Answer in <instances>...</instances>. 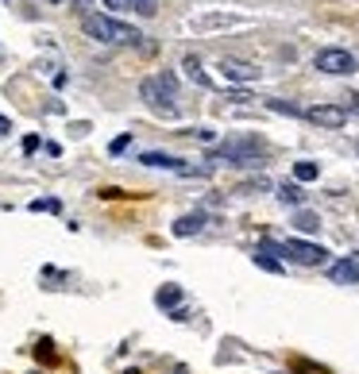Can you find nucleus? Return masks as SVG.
<instances>
[{
    "label": "nucleus",
    "mask_w": 359,
    "mask_h": 374,
    "mask_svg": "<svg viewBox=\"0 0 359 374\" xmlns=\"http://www.w3.org/2000/svg\"><path fill=\"white\" fill-rule=\"evenodd\" d=\"M85 35L97 39V43H120V46H140V51H154V46L143 43V35L128 23H116L104 12H89L85 15Z\"/></svg>",
    "instance_id": "1"
},
{
    "label": "nucleus",
    "mask_w": 359,
    "mask_h": 374,
    "mask_svg": "<svg viewBox=\"0 0 359 374\" xmlns=\"http://www.w3.org/2000/svg\"><path fill=\"white\" fill-rule=\"evenodd\" d=\"M140 96L147 101V108L162 112V116H174L178 112V77L174 74H151L140 81Z\"/></svg>",
    "instance_id": "2"
},
{
    "label": "nucleus",
    "mask_w": 359,
    "mask_h": 374,
    "mask_svg": "<svg viewBox=\"0 0 359 374\" xmlns=\"http://www.w3.org/2000/svg\"><path fill=\"white\" fill-rule=\"evenodd\" d=\"M263 151H267L263 139H255V135H240V139L220 143V147L209 154V162L220 158V162H232V166H255V162L263 158Z\"/></svg>",
    "instance_id": "3"
},
{
    "label": "nucleus",
    "mask_w": 359,
    "mask_h": 374,
    "mask_svg": "<svg viewBox=\"0 0 359 374\" xmlns=\"http://www.w3.org/2000/svg\"><path fill=\"white\" fill-rule=\"evenodd\" d=\"M313 66L321 70V74L348 77V74H355V70H359V62H355V54H352V51H340V46H329V51H321V54L313 58Z\"/></svg>",
    "instance_id": "4"
},
{
    "label": "nucleus",
    "mask_w": 359,
    "mask_h": 374,
    "mask_svg": "<svg viewBox=\"0 0 359 374\" xmlns=\"http://www.w3.org/2000/svg\"><path fill=\"white\" fill-rule=\"evenodd\" d=\"M282 255H290L293 263H301V266H321L324 258H329V251L317 247V243H305V239H286L282 243Z\"/></svg>",
    "instance_id": "5"
},
{
    "label": "nucleus",
    "mask_w": 359,
    "mask_h": 374,
    "mask_svg": "<svg viewBox=\"0 0 359 374\" xmlns=\"http://www.w3.org/2000/svg\"><path fill=\"white\" fill-rule=\"evenodd\" d=\"M305 120H313V124H321V127H344L348 112L340 108V104H313V108L305 112Z\"/></svg>",
    "instance_id": "6"
},
{
    "label": "nucleus",
    "mask_w": 359,
    "mask_h": 374,
    "mask_svg": "<svg viewBox=\"0 0 359 374\" xmlns=\"http://www.w3.org/2000/svg\"><path fill=\"white\" fill-rule=\"evenodd\" d=\"M329 278L336 282V286H355L359 282V255H348V258H340V263H332Z\"/></svg>",
    "instance_id": "7"
},
{
    "label": "nucleus",
    "mask_w": 359,
    "mask_h": 374,
    "mask_svg": "<svg viewBox=\"0 0 359 374\" xmlns=\"http://www.w3.org/2000/svg\"><path fill=\"white\" fill-rule=\"evenodd\" d=\"M220 74H224L228 81H259L263 70L251 66V62H240V58H220Z\"/></svg>",
    "instance_id": "8"
},
{
    "label": "nucleus",
    "mask_w": 359,
    "mask_h": 374,
    "mask_svg": "<svg viewBox=\"0 0 359 374\" xmlns=\"http://www.w3.org/2000/svg\"><path fill=\"white\" fill-rule=\"evenodd\" d=\"M205 224H209L205 213H185V216H178V220H174V235H178V239H185V235H197Z\"/></svg>",
    "instance_id": "9"
},
{
    "label": "nucleus",
    "mask_w": 359,
    "mask_h": 374,
    "mask_svg": "<svg viewBox=\"0 0 359 374\" xmlns=\"http://www.w3.org/2000/svg\"><path fill=\"white\" fill-rule=\"evenodd\" d=\"M182 70H185V77H190L193 85H201V89L213 85V77H209L205 70H201V58H197V54H185V58H182Z\"/></svg>",
    "instance_id": "10"
},
{
    "label": "nucleus",
    "mask_w": 359,
    "mask_h": 374,
    "mask_svg": "<svg viewBox=\"0 0 359 374\" xmlns=\"http://www.w3.org/2000/svg\"><path fill=\"white\" fill-rule=\"evenodd\" d=\"M140 162L143 166H154V170H178L182 166V158H174V154H166V151H147Z\"/></svg>",
    "instance_id": "11"
},
{
    "label": "nucleus",
    "mask_w": 359,
    "mask_h": 374,
    "mask_svg": "<svg viewBox=\"0 0 359 374\" xmlns=\"http://www.w3.org/2000/svg\"><path fill=\"white\" fill-rule=\"evenodd\" d=\"M293 227H298V232H317V227H321V216L309 213V208H301V213L293 216Z\"/></svg>",
    "instance_id": "12"
},
{
    "label": "nucleus",
    "mask_w": 359,
    "mask_h": 374,
    "mask_svg": "<svg viewBox=\"0 0 359 374\" xmlns=\"http://www.w3.org/2000/svg\"><path fill=\"white\" fill-rule=\"evenodd\" d=\"M154 301H159V308H174L178 301H182V286H162Z\"/></svg>",
    "instance_id": "13"
},
{
    "label": "nucleus",
    "mask_w": 359,
    "mask_h": 374,
    "mask_svg": "<svg viewBox=\"0 0 359 374\" xmlns=\"http://www.w3.org/2000/svg\"><path fill=\"white\" fill-rule=\"evenodd\" d=\"M317 174H321L317 162H298V166H293V177H298V182H317Z\"/></svg>",
    "instance_id": "14"
},
{
    "label": "nucleus",
    "mask_w": 359,
    "mask_h": 374,
    "mask_svg": "<svg viewBox=\"0 0 359 374\" xmlns=\"http://www.w3.org/2000/svg\"><path fill=\"white\" fill-rule=\"evenodd\" d=\"M193 23H197V27H224V23H240V20H236V15H197Z\"/></svg>",
    "instance_id": "15"
},
{
    "label": "nucleus",
    "mask_w": 359,
    "mask_h": 374,
    "mask_svg": "<svg viewBox=\"0 0 359 374\" xmlns=\"http://www.w3.org/2000/svg\"><path fill=\"white\" fill-rule=\"evenodd\" d=\"M279 197L286 201V205H301V201H305V193H301L298 185L290 182V185H282V189H279Z\"/></svg>",
    "instance_id": "16"
},
{
    "label": "nucleus",
    "mask_w": 359,
    "mask_h": 374,
    "mask_svg": "<svg viewBox=\"0 0 359 374\" xmlns=\"http://www.w3.org/2000/svg\"><path fill=\"white\" fill-rule=\"evenodd\" d=\"M267 108H271V112H286V116H305V112H301L298 104H290V101H267Z\"/></svg>",
    "instance_id": "17"
},
{
    "label": "nucleus",
    "mask_w": 359,
    "mask_h": 374,
    "mask_svg": "<svg viewBox=\"0 0 359 374\" xmlns=\"http://www.w3.org/2000/svg\"><path fill=\"white\" fill-rule=\"evenodd\" d=\"M31 213H62V201L47 197V201H31Z\"/></svg>",
    "instance_id": "18"
},
{
    "label": "nucleus",
    "mask_w": 359,
    "mask_h": 374,
    "mask_svg": "<svg viewBox=\"0 0 359 374\" xmlns=\"http://www.w3.org/2000/svg\"><path fill=\"white\" fill-rule=\"evenodd\" d=\"M255 266H263V270H271V274H282V263H279V258H271V255H263V251L255 255Z\"/></svg>",
    "instance_id": "19"
},
{
    "label": "nucleus",
    "mask_w": 359,
    "mask_h": 374,
    "mask_svg": "<svg viewBox=\"0 0 359 374\" xmlns=\"http://www.w3.org/2000/svg\"><path fill=\"white\" fill-rule=\"evenodd\" d=\"M132 12H140V15H154V12H159V4H154V0H132Z\"/></svg>",
    "instance_id": "20"
},
{
    "label": "nucleus",
    "mask_w": 359,
    "mask_h": 374,
    "mask_svg": "<svg viewBox=\"0 0 359 374\" xmlns=\"http://www.w3.org/2000/svg\"><path fill=\"white\" fill-rule=\"evenodd\" d=\"M35 355H39V363H54V351H51V339H39Z\"/></svg>",
    "instance_id": "21"
},
{
    "label": "nucleus",
    "mask_w": 359,
    "mask_h": 374,
    "mask_svg": "<svg viewBox=\"0 0 359 374\" xmlns=\"http://www.w3.org/2000/svg\"><path fill=\"white\" fill-rule=\"evenodd\" d=\"M128 147H132V135H120V139L109 143V154H124Z\"/></svg>",
    "instance_id": "22"
},
{
    "label": "nucleus",
    "mask_w": 359,
    "mask_h": 374,
    "mask_svg": "<svg viewBox=\"0 0 359 374\" xmlns=\"http://www.w3.org/2000/svg\"><path fill=\"white\" fill-rule=\"evenodd\" d=\"M104 8H112V12H132V0H104Z\"/></svg>",
    "instance_id": "23"
},
{
    "label": "nucleus",
    "mask_w": 359,
    "mask_h": 374,
    "mask_svg": "<svg viewBox=\"0 0 359 374\" xmlns=\"http://www.w3.org/2000/svg\"><path fill=\"white\" fill-rule=\"evenodd\" d=\"M31 151H39V135H28V139H23V154H31Z\"/></svg>",
    "instance_id": "24"
},
{
    "label": "nucleus",
    "mask_w": 359,
    "mask_h": 374,
    "mask_svg": "<svg viewBox=\"0 0 359 374\" xmlns=\"http://www.w3.org/2000/svg\"><path fill=\"white\" fill-rule=\"evenodd\" d=\"M8 132H12V120H8V116H0V139H4Z\"/></svg>",
    "instance_id": "25"
},
{
    "label": "nucleus",
    "mask_w": 359,
    "mask_h": 374,
    "mask_svg": "<svg viewBox=\"0 0 359 374\" xmlns=\"http://www.w3.org/2000/svg\"><path fill=\"white\" fill-rule=\"evenodd\" d=\"M344 101H348V108H344V112H359V96H355V93H352V96H344Z\"/></svg>",
    "instance_id": "26"
},
{
    "label": "nucleus",
    "mask_w": 359,
    "mask_h": 374,
    "mask_svg": "<svg viewBox=\"0 0 359 374\" xmlns=\"http://www.w3.org/2000/svg\"><path fill=\"white\" fill-rule=\"evenodd\" d=\"M174 374H185V370H174Z\"/></svg>",
    "instance_id": "27"
},
{
    "label": "nucleus",
    "mask_w": 359,
    "mask_h": 374,
    "mask_svg": "<svg viewBox=\"0 0 359 374\" xmlns=\"http://www.w3.org/2000/svg\"><path fill=\"white\" fill-rule=\"evenodd\" d=\"M54 4H59V0H54Z\"/></svg>",
    "instance_id": "28"
},
{
    "label": "nucleus",
    "mask_w": 359,
    "mask_h": 374,
    "mask_svg": "<svg viewBox=\"0 0 359 374\" xmlns=\"http://www.w3.org/2000/svg\"><path fill=\"white\" fill-rule=\"evenodd\" d=\"M355 147H359V143H355Z\"/></svg>",
    "instance_id": "29"
}]
</instances>
